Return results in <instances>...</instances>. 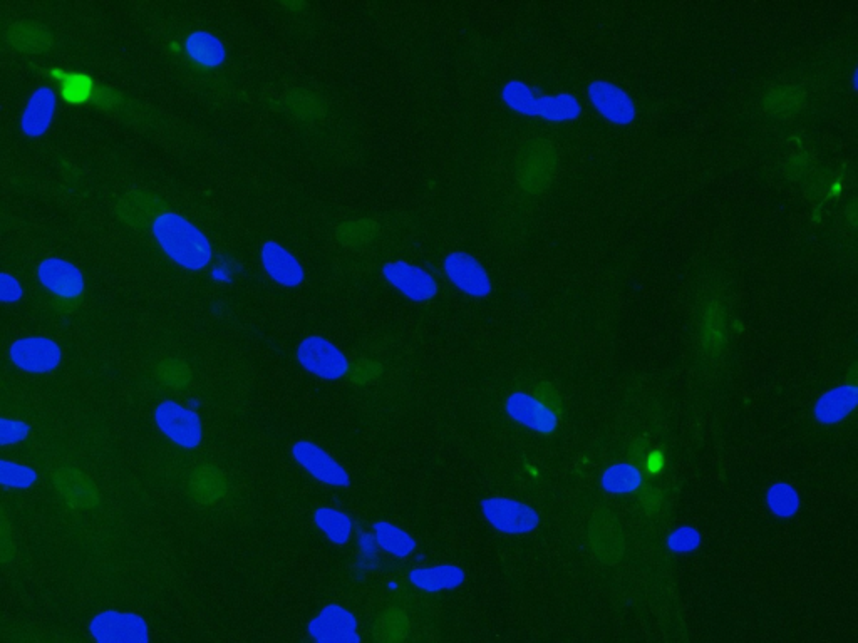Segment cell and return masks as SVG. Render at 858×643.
Masks as SVG:
<instances>
[{"mask_svg":"<svg viewBox=\"0 0 858 643\" xmlns=\"http://www.w3.org/2000/svg\"><path fill=\"white\" fill-rule=\"evenodd\" d=\"M153 235L163 252L187 270H202L212 262V245L200 228L176 213H163L153 223Z\"/></svg>","mask_w":858,"mask_h":643,"instance_id":"obj_1","label":"cell"},{"mask_svg":"<svg viewBox=\"0 0 858 643\" xmlns=\"http://www.w3.org/2000/svg\"><path fill=\"white\" fill-rule=\"evenodd\" d=\"M557 171V150L548 139H532L520 148L517 178L523 190L538 195L552 185Z\"/></svg>","mask_w":858,"mask_h":643,"instance_id":"obj_2","label":"cell"},{"mask_svg":"<svg viewBox=\"0 0 858 643\" xmlns=\"http://www.w3.org/2000/svg\"><path fill=\"white\" fill-rule=\"evenodd\" d=\"M503 99L510 108L520 113L538 114L550 121H569L579 116L580 104L570 94H562L557 98H533L530 89L525 84L512 81L503 89Z\"/></svg>","mask_w":858,"mask_h":643,"instance_id":"obj_3","label":"cell"},{"mask_svg":"<svg viewBox=\"0 0 858 643\" xmlns=\"http://www.w3.org/2000/svg\"><path fill=\"white\" fill-rule=\"evenodd\" d=\"M297 357L304 369L327 381L341 379L346 376L349 369L346 355L342 354L336 345L322 339L319 335H312L302 340L297 349Z\"/></svg>","mask_w":858,"mask_h":643,"instance_id":"obj_4","label":"cell"},{"mask_svg":"<svg viewBox=\"0 0 858 643\" xmlns=\"http://www.w3.org/2000/svg\"><path fill=\"white\" fill-rule=\"evenodd\" d=\"M91 635L96 643H150L148 625L140 615L114 610L94 618Z\"/></svg>","mask_w":858,"mask_h":643,"instance_id":"obj_5","label":"cell"},{"mask_svg":"<svg viewBox=\"0 0 858 643\" xmlns=\"http://www.w3.org/2000/svg\"><path fill=\"white\" fill-rule=\"evenodd\" d=\"M481 510L490 525L510 535H523L537 530L540 516L530 506L507 498H490L481 503Z\"/></svg>","mask_w":858,"mask_h":643,"instance_id":"obj_6","label":"cell"},{"mask_svg":"<svg viewBox=\"0 0 858 643\" xmlns=\"http://www.w3.org/2000/svg\"><path fill=\"white\" fill-rule=\"evenodd\" d=\"M155 419L161 431L181 448H197L202 443V421L190 409L173 401L161 402Z\"/></svg>","mask_w":858,"mask_h":643,"instance_id":"obj_7","label":"cell"},{"mask_svg":"<svg viewBox=\"0 0 858 643\" xmlns=\"http://www.w3.org/2000/svg\"><path fill=\"white\" fill-rule=\"evenodd\" d=\"M589 541L594 555L605 565H616L624 555V533L612 511L600 508L589 523Z\"/></svg>","mask_w":858,"mask_h":643,"instance_id":"obj_8","label":"cell"},{"mask_svg":"<svg viewBox=\"0 0 858 643\" xmlns=\"http://www.w3.org/2000/svg\"><path fill=\"white\" fill-rule=\"evenodd\" d=\"M383 275L394 289L413 302H428L438 294V283L423 268L406 262L386 263Z\"/></svg>","mask_w":858,"mask_h":643,"instance_id":"obj_9","label":"cell"},{"mask_svg":"<svg viewBox=\"0 0 858 643\" xmlns=\"http://www.w3.org/2000/svg\"><path fill=\"white\" fill-rule=\"evenodd\" d=\"M292 454H294L295 461L307 473H311L314 478L319 479L321 483L339 486V488H347L351 484V478H349L346 469L342 468L341 464L337 463L331 454L326 453L316 444L309 443V441H299L292 448Z\"/></svg>","mask_w":858,"mask_h":643,"instance_id":"obj_10","label":"cell"},{"mask_svg":"<svg viewBox=\"0 0 858 643\" xmlns=\"http://www.w3.org/2000/svg\"><path fill=\"white\" fill-rule=\"evenodd\" d=\"M316 643H359L357 622L351 612L339 605L324 608L309 625Z\"/></svg>","mask_w":858,"mask_h":643,"instance_id":"obj_11","label":"cell"},{"mask_svg":"<svg viewBox=\"0 0 858 643\" xmlns=\"http://www.w3.org/2000/svg\"><path fill=\"white\" fill-rule=\"evenodd\" d=\"M445 272L453 285L471 297H486L492 292V282L486 275L485 268L468 253L456 252L448 255Z\"/></svg>","mask_w":858,"mask_h":643,"instance_id":"obj_12","label":"cell"},{"mask_svg":"<svg viewBox=\"0 0 858 643\" xmlns=\"http://www.w3.org/2000/svg\"><path fill=\"white\" fill-rule=\"evenodd\" d=\"M11 359L22 371L44 374L51 372L61 362V349L52 340L44 337L17 340L11 347Z\"/></svg>","mask_w":858,"mask_h":643,"instance_id":"obj_13","label":"cell"},{"mask_svg":"<svg viewBox=\"0 0 858 643\" xmlns=\"http://www.w3.org/2000/svg\"><path fill=\"white\" fill-rule=\"evenodd\" d=\"M37 277L49 292L63 299H78L84 292L83 273L64 260L49 258L42 262L37 268Z\"/></svg>","mask_w":858,"mask_h":643,"instance_id":"obj_14","label":"cell"},{"mask_svg":"<svg viewBox=\"0 0 858 643\" xmlns=\"http://www.w3.org/2000/svg\"><path fill=\"white\" fill-rule=\"evenodd\" d=\"M589 98L595 108L610 123L629 124L636 118L632 99L622 89L607 81H595L589 86Z\"/></svg>","mask_w":858,"mask_h":643,"instance_id":"obj_15","label":"cell"},{"mask_svg":"<svg viewBox=\"0 0 858 643\" xmlns=\"http://www.w3.org/2000/svg\"><path fill=\"white\" fill-rule=\"evenodd\" d=\"M507 412L512 419L537 433L550 434L557 429V416L554 412L528 394L517 392L508 397Z\"/></svg>","mask_w":858,"mask_h":643,"instance_id":"obj_16","label":"cell"},{"mask_svg":"<svg viewBox=\"0 0 858 643\" xmlns=\"http://www.w3.org/2000/svg\"><path fill=\"white\" fill-rule=\"evenodd\" d=\"M54 486L74 510H91L98 505V489L93 481L78 469L63 468L56 471Z\"/></svg>","mask_w":858,"mask_h":643,"instance_id":"obj_17","label":"cell"},{"mask_svg":"<svg viewBox=\"0 0 858 643\" xmlns=\"http://www.w3.org/2000/svg\"><path fill=\"white\" fill-rule=\"evenodd\" d=\"M260 258L265 272L269 273L274 282L284 287H297L304 282V268L297 262V258L289 250L280 247L279 243L265 242Z\"/></svg>","mask_w":858,"mask_h":643,"instance_id":"obj_18","label":"cell"},{"mask_svg":"<svg viewBox=\"0 0 858 643\" xmlns=\"http://www.w3.org/2000/svg\"><path fill=\"white\" fill-rule=\"evenodd\" d=\"M56 111V94L49 88L37 89L27 103L22 116V131L27 136L37 138L46 133L51 126L52 116Z\"/></svg>","mask_w":858,"mask_h":643,"instance_id":"obj_19","label":"cell"},{"mask_svg":"<svg viewBox=\"0 0 858 643\" xmlns=\"http://www.w3.org/2000/svg\"><path fill=\"white\" fill-rule=\"evenodd\" d=\"M409 582L424 592L455 590L465 582V571L455 565L431 566L409 571Z\"/></svg>","mask_w":858,"mask_h":643,"instance_id":"obj_20","label":"cell"},{"mask_svg":"<svg viewBox=\"0 0 858 643\" xmlns=\"http://www.w3.org/2000/svg\"><path fill=\"white\" fill-rule=\"evenodd\" d=\"M857 402V387H837L818 399L815 417L823 424H835L845 419L857 407Z\"/></svg>","mask_w":858,"mask_h":643,"instance_id":"obj_21","label":"cell"},{"mask_svg":"<svg viewBox=\"0 0 858 643\" xmlns=\"http://www.w3.org/2000/svg\"><path fill=\"white\" fill-rule=\"evenodd\" d=\"M187 52L193 61L205 67L220 66L227 57L222 42L208 32H195L188 37Z\"/></svg>","mask_w":858,"mask_h":643,"instance_id":"obj_22","label":"cell"},{"mask_svg":"<svg viewBox=\"0 0 858 643\" xmlns=\"http://www.w3.org/2000/svg\"><path fill=\"white\" fill-rule=\"evenodd\" d=\"M190 488L198 503L212 505L225 494V478L217 468L202 466L193 473Z\"/></svg>","mask_w":858,"mask_h":643,"instance_id":"obj_23","label":"cell"},{"mask_svg":"<svg viewBox=\"0 0 858 643\" xmlns=\"http://www.w3.org/2000/svg\"><path fill=\"white\" fill-rule=\"evenodd\" d=\"M805 101H807L805 91L796 88V86H783V88L773 89L766 94L765 99H763V106L773 116L788 118V116L798 113L803 108Z\"/></svg>","mask_w":858,"mask_h":643,"instance_id":"obj_24","label":"cell"},{"mask_svg":"<svg viewBox=\"0 0 858 643\" xmlns=\"http://www.w3.org/2000/svg\"><path fill=\"white\" fill-rule=\"evenodd\" d=\"M704 349L709 355L721 354L726 344V314L718 302H711L706 309L703 325Z\"/></svg>","mask_w":858,"mask_h":643,"instance_id":"obj_25","label":"cell"},{"mask_svg":"<svg viewBox=\"0 0 858 643\" xmlns=\"http://www.w3.org/2000/svg\"><path fill=\"white\" fill-rule=\"evenodd\" d=\"M374 533H376V540H378L379 546L383 550L388 551V553H391V555L399 556V558L411 555L414 548H416V541H414L413 536L401 530L398 526L386 523V521L376 523L374 525Z\"/></svg>","mask_w":858,"mask_h":643,"instance_id":"obj_26","label":"cell"},{"mask_svg":"<svg viewBox=\"0 0 858 643\" xmlns=\"http://www.w3.org/2000/svg\"><path fill=\"white\" fill-rule=\"evenodd\" d=\"M314 521L326 533L327 538L336 545H344L351 538V518L341 511L334 508H319L314 515Z\"/></svg>","mask_w":858,"mask_h":643,"instance_id":"obj_27","label":"cell"},{"mask_svg":"<svg viewBox=\"0 0 858 643\" xmlns=\"http://www.w3.org/2000/svg\"><path fill=\"white\" fill-rule=\"evenodd\" d=\"M639 469L631 464H617L605 471L602 476V488L609 493H632L641 486Z\"/></svg>","mask_w":858,"mask_h":643,"instance_id":"obj_28","label":"cell"},{"mask_svg":"<svg viewBox=\"0 0 858 643\" xmlns=\"http://www.w3.org/2000/svg\"><path fill=\"white\" fill-rule=\"evenodd\" d=\"M766 503L776 516L790 518L798 511L800 498H798L795 488H791L790 484L778 483L768 489Z\"/></svg>","mask_w":858,"mask_h":643,"instance_id":"obj_29","label":"cell"},{"mask_svg":"<svg viewBox=\"0 0 858 643\" xmlns=\"http://www.w3.org/2000/svg\"><path fill=\"white\" fill-rule=\"evenodd\" d=\"M37 473L22 464L0 461V484L11 488H29L36 483Z\"/></svg>","mask_w":858,"mask_h":643,"instance_id":"obj_30","label":"cell"},{"mask_svg":"<svg viewBox=\"0 0 858 643\" xmlns=\"http://www.w3.org/2000/svg\"><path fill=\"white\" fill-rule=\"evenodd\" d=\"M374 235H376V225L373 222H367V220L341 225L339 232H337V237H339L341 243L349 245V247L364 245L369 240H373Z\"/></svg>","mask_w":858,"mask_h":643,"instance_id":"obj_31","label":"cell"},{"mask_svg":"<svg viewBox=\"0 0 858 643\" xmlns=\"http://www.w3.org/2000/svg\"><path fill=\"white\" fill-rule=\"evenodd\" d=\"M31 433V427L21 421H11L0 417V446L21 443Z\"/></svg>","mask_w":858,"mask_h":643,"instance_id":"obj_32","label":"cell"},{"mask_svg":"<svg viewBox=\"0 0 858 643\" xmlns=\"http://www.w3.org/2000/svg\"><path fill=\"white\" fill-rule=\"evenodd\" d=\"M699 543H701V536H699L698 531L694 530V528H679V530L674 531L671 536H669V540H667V545L671 548L672 551H678V553H684V551H693L698 548Z\"/></svg>","mask_w":858,"mask_h":643,"instance_id":"obj_33","label":"cell"},{"mask_svg":"<svg viewBox=\"0 0 858 643\" xmlns=\"http://www.w3.org/2000/svg\"><path fill=\"white\" fill-rule=\"evenodd\" d=\"M537 397V401L542 402L543 406L548 407L550 411L554 412L555 416H559L564 411L559 392H557V389L552 384H548V382L538 384Z\"/></svg>","mask_w":858,"mask_h":643,"instance_id":"obj_34","label":"cell"},{"mask_svg":"<svg viewBox=\"0 0 858 643\" xmlns=\"http://www.w3.org/2000/svg\"><path fill=\"white\" fill-rule=\"evenodd\" d=\"M22 299V287L17 278L0 273V302H17Z\"/></svg>","mask_w":858,"mask_h":643,"instance_id":"obj_35","label":"cell"},{"mask_svg":"<svg viewBox=\"0 0 858 643\" xmlns=\"http://www.w3.org/2000/svg\"><path fill=\"white\" fill-rule=\"evenodd\" d=\"M161 376L171 386H183V384H187L188 377H190L185 367L180 366V364H173V362L166 364Z\"/></svg>","mask_w":858,"mask_h":643,"instance_id":"obj_36","label":"cell"}]
</instances>
